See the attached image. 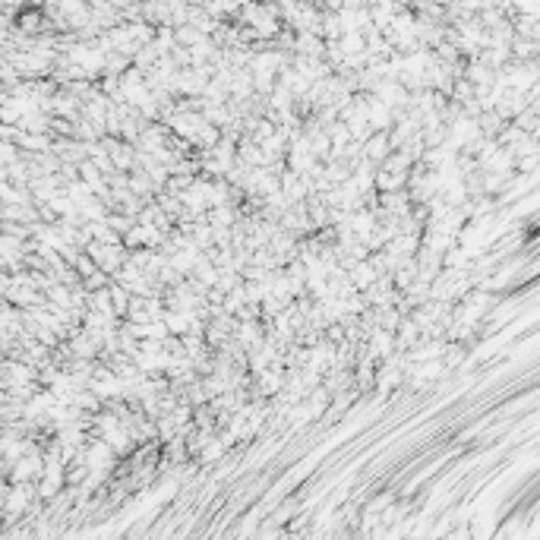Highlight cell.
I'll use <instances>...</instances> for the list:
<instances>
[{
    "label": "cell",
    "instance_id": "6da1fadb",
    "mask_svg": "<svg viewBox=\"0 0 540 540\" xmlns=\"http://www.w3.org/2000/svg\"><path fill=\"white\" fill-rule=\"evenodd\" d=\"M392 152V146H389V130H376V133H370L367 139L360 143V155L367 161H373V165H380L386 155Z\"/></svg>",
    "mask_w": 540,
    "mask_h": 540
},
{
    "label": "cell",
    "instance_id": "7a4b0ae2",
    "mask_svg": "<svg viewBox=\"0 0 540 540\" xmlns=\"http://www.w3.org/2000/svg\"><path fill=\"white\" fill-rule=\"evenodd\" d=\"M348 278H351V285H354L357 291H363V288H370L376 281V272H373V266H370L367 259H357L354 266L348 269Z\"/></svg>",
    "mask_w": 540,
    "mask_h": 540
},
{
    "label": "cell",
    "instance_id": "3957f363",
    "mask_svg": "<svg viewBox=\"0 0 540 540\" xmlns=\"http://www.w3.org/2000/svg\"><path fill=\"white\" fill-rule=\"evenodd\" d=\"M107 294H111L114 316H120V319H124L127 303H130V291H127V285H120V281H111V285H107Z\"/></svg>",
    "mask_w": 540,
    "mask_h": 540
},
{
    "label": "cell",
    "instance_id": "277c9868",
    "mask_svg": "<svg viewBox=\"0 0 540 540\" xmlns=\"http://www.w3.org/2000/svg\"><path fill=\"white\" fill-rule=\"evenodd\" d=\"M105 221H107V228H111L114 234H120V237H124V234L133 228V221H136V218H133V215H127V212H120V209H114L111 215H105Z\"/></svg>",
    "mask_w": 540,
    "mask_h": 540
},
{
    "label": "cell",
    "instance_id": "5b68a950",
    "mask_svg": "<svg viewBox=\"0 0 540 540\" xmlns=\"http://www.w3.org/2000/svg\"><path fill=\"white\" fill-rule=\"evenodd\" d=\"M92 307H95L98 313H105V316H114L111 294H107V288H98V291H92Z\"/></svg>",
    "mask_w": 540,
    "mask_h": 540
}]
</instances>
